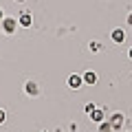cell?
<instances>
[{
  "label": "cell",
  "instance_id": "1",
  "mask_svg": "<svg viewBox=\"0 0 132 132\" xmlns=\"http://www.w3.org/2000/svg\"><path fill=\"white\" fill-rule=\"evenodd\" d=\"M0 24H2V31H5L7 35L15 33V29H18V20H15V18H9V15H5Z\"/></svg>",
  "mask_w": 132,
  "mask_h": 132
},
{
  "label": "cell",
  "instance_id": "2",
  "mask_svg": "<svg viewBox=\"0 0 132 132\" xmlns=\"http://www.w3.org/2000/svg\"><path fill=\"white\" fill-rule=\"evenodd\" d=\"M81 84H84V77H79V75H71L68 77V88L77 90V88H81Z\"/></svg>",
  "mask_w": 132,
  "mask_h": 132
},
{
  "label": "cell",
  "instance_id": "3",
  "mask_svg": "<svg viewBox=\"0 0 132 132\" xmlns=\"http://www.w3.org/2000/svg\"><path fill=\"white\" fill-rule=\"evenodd\" d=\"M110 123H112L114 130H119V128L123 126V114H112V117H110Z\"/></svg>",
  "mask_w": 132,
  "mask_h": 132
},
{
  "label": "cell",
  "instance_id": "4",
  "mask_svg": "<svg viewBox=\"0 0 132 132\" xmlns=\"http://www.w3.org/2000/svg\"><path fill=\"white\" fill-rule=\"evenodd\" d=\"M112 40L121 44L123 40H126V31H123V29H114V31H112Z\"/></svg>",
  "mask_w": 132,
  "mask_h": 132
},
{
  "label": "cell",
  "instance_id": "5",
  "mask_svg": "<svg viewBox=\"0 0 132 132\" xmlns=\"http://www.w3.org/2000/svg\"><path fill=\"white\" fill-rule=\"evenodd\" d=\"M90 119H93L95 123H101V121H104V110H99V108H95L93 112H90Z\"/></svg>",
  "mask_w": 132,
  "mask_h": 132
},
{
  "label": "cell",
  "instance_id": "6",
  "mask_svg": "<svg viewBox=\"0 0 132 132\" xmlns=\"http://www.w3.org/2000/svg\"><path fill=\"white\" fill-rule=\"evenodd\" d=\"M31 22H33V20H31V13H22V15L18 18V24H20V27H31Z\"/></svg>",
  "mask_w": 132,
  "mask_h": 132
},
{
  "label": "cell",
  "instance_id": "7",
  "mask_svg": "<svg viewBox=\"0 0 132 132\" xmlns=\"http://www.w3.org/2000/svg\"><path fill=\"white\" fill-rule=\"evenodd\" d=\"M24 88H27V93H29V95H33V97H35V95H40V88H38V84H33V81H29V84L24 86Z\"/></svg>",
  "mask_w": 132,
  "mask_h": 132
},
{
  "label": "cell",
  "instance_id": "8",
  "mask_svg": "<svg viewBox=\"0 0 132 132\" xmlns=\"http://www.w3.org/2000/svg\"><path fill=\"white\" fill-rule=\"evenodd\" d=\"M84 81H86V84H90V86H93L95 81H97V75H95L93 71H88V73H84Z\"/></svg>",
  "mask_w": 132,
  "mask_h": 132
},
{
  "label": "cell",
  "instance_id": "9",
  "mask_svg": "<svg viewBox=\"0 0 132 132\" xmlns=\"http://www.w3.org/2000/svg\"><path fill=\"white\" fill-rule=\"evenodd\" d=\"M114 128H112V123L110 121H101L99 123V132H112Z\"/></svg>",
  "mask_w": 132,
  "mask_h": 132
},
{
  "label": "cell",
  "instance_id": "10",
  "mask_svg": "<svg viewBox=\"0 0 132 132\" xmlns=\"http://www.w3.org/2000/svg\"><path fill=\"white\" fill-rule=\"evenodd\" d=\"M90 51L97 53V51H99V42H90Z\"/></svg>",
  "mask_w": 132,
  "mask_h": 132
},
{
  "label": "cell",
  "instance_id": "11",
  "mask_svg": "<svg viewBox=\"0 0 132 132\" xmlns=\"http://www.w3.org/2000/svg\"><path fill=\"white\" fill-rule=\"evenodd\" d=\"M5 119H7V114H5V110L0 108V123H5Z\"/></svg>",
  "mask_w": 132,
  "mask_h": 132
},
{
  "label": "cell",
  "instance_id": "12",
  "mask_svg": "<svg viewBox=\"0 0 132 132\" xmlns=\"http://www.w3.org/2000/svg\"><path fill=\"white\" fill-rule=\"evenodd\" d=\"M93 110H95V104H88V106H86V112H88V114L93 112Z\"/></svg>",
  "mask_w": 132,
  "mask_h": 132
},
{
  "label": "cell",
  "instance_id": "13",
  "mask_svg": "<svg viewBox=\"0 0 132 132\" xmlns=\"http://www.w3.org/2000/svg\"><path fill=\"white\" fill-rule=\"evenodd\" d=\"M2 18H5V11H2V9H0V22H2Z\"/></svg>",
  "mask_w": 132,
  "mask_h": 132
},
{
  "label": "cell",
  "instance_id": "14",
  "mask_svg": "<svg viewBox=\"0 0 132 132\" xmlns=\"http://www.w3.org/2000/svg\"><path fill=\"white\" fill-rule=\"evenodd\" d=\"M128 22H130V24H132V13H130V18H128Z\"/></svg>",
  "mask_w": 132,
  "mask_h": 132
},
{
  "label": "cell",
  "instance_id": "15",
  "mask_svg": "<svg viewBox=\"0 0 132 132\" xmlns=\"http://www.w3.org/2000/svg\"><path fill=\"white\" fill-rule=\"evenodd\" d=\"M130 57H132V48H130Z\"/></svg>",
  "mask_w": 132,
  "mask_h": 132
},
{
  "label": "cell",
  "instance_id": "16",
  "mask_svg": "<svg viewBox=\"0 0 132 132\" xmlns=\"http://www.w3.org/2000/svg\"><path fill=\"white\" fill-rule=\"evenodd\" d=\"M15 2H22V0H15Z\"/></svg>",
  "mask_w": 132,
  "mask_h": 132
}]
</instances>
